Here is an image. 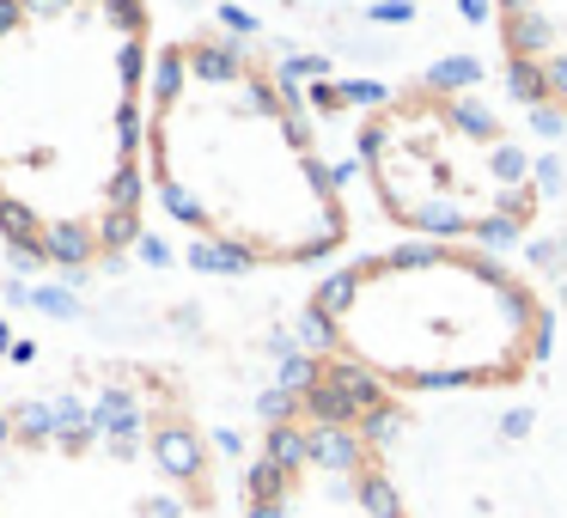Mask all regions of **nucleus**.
<instances>
[{
    "label": "nucleus",
    "mask_w": 567,
    "mask_h": 518,
    "mask_svg": "<svg viewBox=\"0 0 567 518\" xmlns=\"http://www.w3.org/2000/svg\"><path fill=\"white\" fill-rule=\"evenodd\" d=\"M323 354L396 396H482L537 379L555 311L476 245H391L311 293Z\"/></svg>",
    "instance_id": "obj_4"
},
{
    "label": "nucleus",
    "mask_w": 567,
    "mask_h": 518,
    "mask_svg": "<svg viewBox=\"0 0 567 518\" xmlns=\"http://www.w3.org/2000/svg\"><path fill=\"white\" fill-rule=\"evenodd\" d=\"M360 372L323 354L269 421L245 476V518H409Z\"/></svg>",
    "instance_id": "obj_6"
},
{
    "label": "nucleus",
    "mask_w": 567,
    "mask_h": 518,
    "mask_svg": "<svg viewBox=\"0 0 567 518\" xmlns=\"http://www.w3.org/2000/svg\"><path fill=\"white\" fill-rule=\"evenodd\" d=\"M147 189L208 250L250 269H311L348 245V201L287 92L245 38L189 31L153 62Z\"/></svg>",
    "instance_id": "obj_2"
},
{
    "label": "nucleus",
    "mask_w": 567,
    "mask_h": 518,
    "mask_svg": "<svg viewBox=\"0 0 567 518\" xmlns=\"http://www.w3.org/2000/svg\"><path fill=\"white\" fill-rule=\"evenodd\" d=\"M360 172L415 245H506L543 208V172L488 99L409 80L360 116Z\"/></svg>",
    "instance_id": "obj_5"
},
{
    "label": "nucleus",
    "mask_w": 567,
    "mask_h": 518,
    "mask_svg": "<svg viewBox=\"0 0 567 518\" xmlns=\"http://www.w3.org/2000/svg\"><path fill=\"white\" fill-rule=\"evenodd\" d=\"M147 0H0V245L104 269L141 238L153 104Z\"/></svg>",
    "instance_id": "obj_1"
},
{
    "label": "nucleus",
    "mask_w": 567,
    "mask_h": 518,
    "mask_svg": "<svg viewBox=\"0 0 567 518\" xmlns=\"http://www.w3.org/2000/svg\"><path fill=\"white\" fill-rule=\"evenodd\" d=\"M488 13L513 92L567 123V0H488Z\"/></svg>",
    "instance_id": "obj_7"
},
{
    "label": "nucleus",
    "mask_w": 567,
    "mask_h": 518,
    "mask_svg": "<svg viewBox=\"0 0 567 518\" xmlns=\"http://www.w3.org/2000/svg\"><path fill=\"white\" fill-rule=\"evenodd\" d=\"M208 439L153 360H68L0 403V518H208Z\"/></svg>",
    "instance_id": "obj_3"
}]
</instances>
